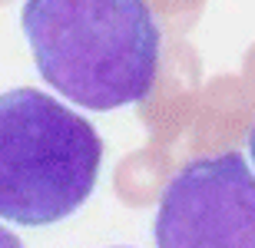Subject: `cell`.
I'll return each instance as SVG.
<instances>
[{
  "instance_id": "cell-1",
  "label": "cell",
  "mask_w": 255,
  "mask_h": 248,
  "mask_svg": "<svg viewBox=\"0 0 255 248\" xmlns=\"http://www.w3.org/2000/svg\"><path fill=\"white\" fill-rule=\"evenodd\" d=\"M37 73L83 109L139 103L156 83L159 27L146 0H27Z\"/></svg>"
},
{
  "instance_id": "cell-2",
  "label": "cell",
  "mask_w": 255,
  "mask_h": 248,
  "mask_svg": "<svg viewBox=\"0 0 255 248\" xmlns=\"http://www.w3.org/2000/svg\"><path fill=\"white\" fill-rule=\"evenodd\" d=\"M103 139L43 89L0 93V219L27 229L70 219L96 189Z\"/></svg>"
},
{
  "instance_id": "cell-3",
  "label": "cell",
  "mask_w": 255,
  "mask_h": 248,
  "mask_svg": "<svg viewBox=\"0 0 255 248\" xmlns=\"http://www.w3.org/2000/svg\"><path fill=\"white\" fill-rule=\"evenodd\" d=\"M159 248H255V172L239 153L196 159L169 179L156 212Z\"/></svg>"
},
{
  "instance_id": "cell-4",
  "label": "cell",
  "mask_w": 255,
  "mask_h": 248,
  "mask_svg": "<svg viewBox=\"0 0 255 248\" xmlns=\"http://www.w3.org/2000/svg\"><path fill=\"white\" fill-rule=\"evenodd\" d=\"M0 248H23V245H20V239L10 229H3V225H0Z\"/></svg>"
},
{
  "instance_id": "cell-5",
  "label": "cell",
  "mask_w": 255,
  "mask_h": 248,
  "mask_svg": "<svg viewBox=\"0 0 255 248\" xmlns=\"http://www.w3.org/2000/svg\"><path fill=\"white\" fill-rule=\"evenodd\" d=\"M249 149H252V159H255V126H252V136H249Z\"/></svg>"
},
{
  "instance_id": "cell-6",
  "label": "cell",
  "mask_w": 255,
  "mask_h": 248,
  "mask_svg": "<svg viewBox=\"0 0 255 248\" xmlns=\"http://www.w3.org/2000/svg\"><path fill=\"white\" fill-rule=\"evenodd\" d=\"M0 3H3V0H0Z\"/></svg>"
}]
</instances>
